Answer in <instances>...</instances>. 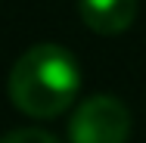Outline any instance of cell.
<instances>
[{"label":"cell","mask_w":146,"mask_h":143,"mask_svg":"<svg viewBox=\"0 0 146 143\" xmlns=\"http://www.w3.org/2000/svg\"><path fill=\"white\" fill-rule=\"evenodd\" d=\"M9 100L31 118H53L65 112L81 90V65L62 44H34L9 69Z\"/></svg>","instance_id":"cell-1"},{"label":"cell","mask_w":146,"mask_h":143,"mask_svg":"<svg viewBox=\"0 0 146 143\" xmlns=\"http://www.w3.org/2000/svg\"><path fill=\"white\" fill-rule=\"evenodd\" d=\"M131 137V112L112 93H93L68 118L72 143H124Z\"/></svg>","instance_id":"cell-2"},{"label":"cell","mask_w":146,"mask_h":143,"mask_svg":"<svg viewBox=\"0 0 146 143\" xmlns=\"http://www.w3.org/2000/svg\"><path fill=\"white\" fill-rule=\"evenodd\" d=\"M84 25L96 34H121L137 19V0H78Z\"/></svg>","instance_id":"cell-3"},{"label":"cell","mask_w":146,"mask_h":143,"mask_svg":"<svg viewBox=\"0 0 146 143\" xmlns=\"http://www.w3.org/2000/svg\"><path fill=\"white\" fill-rule=\"evenodd\" d=\"M0 143H62V140L53 137L50 131H44V128H16V131L3 134Z\"/></svg>","instance_id":"cell-4"}]
</instances>
